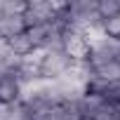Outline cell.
I'll list each match as a JSON object with an SVG mask.
<instances>
[{"label": "cell", "instance_id": "2", "mask_svg": "<svg viewBox=\"0 0 120 120\" xmlns=\"http://www.w3.org/2000/svg\"><path fill=\"white\" fill-rule=\"evenodd\" d=\"M61 10H64V3H26L24 24H26V28L52 24L59 19Z\"/></svg>", "mask_w": 120, "mask_h": 120}, {"label": "cell", "instance_id": "6", "mask_svg": "<svg viewBox=\"0 0 120 120\" xmlns=\"http://www.w3.org/2000/svg\"><path fill=\"white\" fill-rule=\"evenodd\" d=\"M94 12H97V19L99 24L113 19L120 14V0H97L94 3Z\"/></svg>", "mask_w": 120, "mask_h": 120}, {"label": "cell", "instance_id": "8", "mask_svg": "<svg viewBox=\"0 0 120 120\" xmlns=\"http://www.w3.org/2000/svg\"><path fill=\"white\" fill-rule=\"evenodd\" d=\"M7 14V10H5V0H0V19H3Z\"/></svg>", "mask_w": 120, "mask_h": 120}, {"label": "cell", "instance_id": "7", "mask_svg": "<svg viewBox=\"0 0 120 120\" xmlns=\"http://www.w3.org/2000/svg\"><path fill=\"white\" fill-rule=\"evenodd\" d=\"M3 120H31V113H28V108H26L24 101H17V104L5 106Z\"/></svg>", "mask_w": 120, "mask_h": 120}, {"label": "cell", "instance_id": "1", "mask_svg": "<svg viewBox=\"0 0 120 120\" xmlns=\"http://www.w3.org/2000/svg\"><path fill=\"white\" fill-rule=\"evenodd\" d=\"M75 64L59 49V47H52V49H40V64H38V78L42 80H61Z\"/></svg>", "mask_w": 120, "mask_h": 120}, {"label": "cell", "instance_id": "4", "mask_svg": "<svg viewBox=\"0 0 120 120\" xmlns=\"http://www.w3.org/2000/svg\"><path fill=\"white\" fill-rule=\"evenodd\" d=\"M85 94H92L115 108H120V80H90L87 82V92Z\"/></svg>", "mask_w": 120, "mask_h": 120}, {"label": "cell", "instance_id": "3", "mask_svg": "<svg viewBox=\"0 0 120 120\" xmlns=\"http://www.w3.org/2000/svg\"><path fill=\"white\" fill-rule=\"evenodd\" d=\"M90 40H87V35L85 33H80V31H64V35H61V45H59V49H61L73 64H85L87 61V56H90Z\"/></svg>", "mask_w": 120, "mask_h": 120}, {"label": "cell", "instance_id": "5", "mask_svg": "<svg viewBox=\"0 0 120 120\" xmlns=\"http://www.w3.org/2000/svg\"><path fill=\"white\" fill-rule=\"evenodd\" d=\"M21 101V80L17 73H0V106Z\"/></svg>", "mask_w": 120, "mask_h": 120}]
</instances>
